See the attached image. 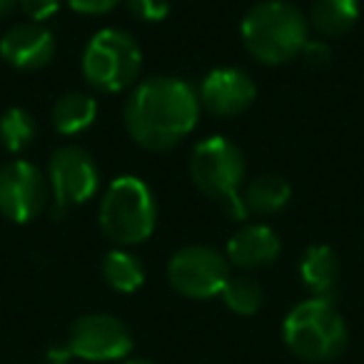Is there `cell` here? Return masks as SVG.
<instances>
[{"label": "cell", "instance_id": "d6986e66", "mask_svg": "<svg viewBox=\"0 0 364 364\" xmlns=\"http://www.w3.org/2000/svg\"><path fill=\"white\" fill-rule=\"evenodd\" d=\"M223 302L230 312L240 314V317H252L262 309L264 304V289L250 274H237V277H230L228 284L223 289Z\"/></svg>", "mask_w": 364, "mask_h": 364}, {"label": "cell", "instance_id": "5bb4252c", "mask_svg": "<svg viewBox=\"0 0 364 364\" xmlns=\"http://www.w3.org/2000/svg\"><path fill=\"white\" fill-rule=\"evenodd\" d=\"M299 279L317 299H332L339 279V259L329 245H312L299 259Z\"/></svg>", "mask_w": 364, "mask_h": 364}, {"label": "cell", "instance_id": "484cf974", "mask_svg": "<svg viewBox=\"0 0 364 364\" xmlns=\"http://www.w3.org/2000/svg\"><path fill=\"white\" fill-rule=\"evenodd\" d=\"M16 8H18V0H0V18L11 16Z\"/></svg>", "mask_w": 364, "mask_h": 364}, {"label": "cell", "instance_id": "cb8c5ba5", "mask_svg": "<svg viewBox=\"0 0 364 364\" xmlns=\"http://www.w3.org/2000/svg\"><path fill=\"white\" fill-rule=\"evenodd\" d=\"M120 3L122 0H68V6L82 16H105V13L115 11Z\"/></svg>", "mask_w": 364, "mask_h": 364}, {"label": "cell", "instance_id": "30bf717a", "mask_svg": "<svg viewBox=\"0 0 364 364\" xmlns=\"http://www.w3.org/2000/svg\"><path fill=\"white\" fill-rule=\"evenodd\" d=\"M50 200L48 175L28 160H11L0 167V213L11 223H33Z\"/></svg>", "mask_w": 364, "mask_h": 364}, {"label": "cell", "instance_id": "e0dca14e", "mask_svg": "<svg viewBox=\"0 0 364 364\" xmlns=\"http://www.w3.org/2000/svg\"><path fill=\"white\" fill-rule=\"evenodd\" d=\"M359 21L357 0H314L309 11V26L324 38H339Z\"/></svg>", "mask_w": 364, "mask_h": 364}, {"label": "cell", "instance_id": "7a4b0ae2", "mask_svg": "<svg viewBox=\"0 0 364 364\" xmlns=\"http://www.w3.org/2000/svg\"><path fill=\"white\" fill-rule=\"evenodd\" d=\"M309 23L287 0H264L245 16L240 26L242 46L264 65H282L302 53Z\"/></svg>", "mask_w": 364, "mask_h": 364}, {"label": "cell", "instance_id": "44dd1931", "mask_svg": "<svg viewBox=\"0 0 364 364\" xmlns=\"http://www.w3.org/2000/svg\"><path fill=\"white\" fill-rule=\"evenodd\" d=\"M127 11L142 23H162L170 16V0H125Z\"/></svg>", "mask_w": 364, "mask_h": 364}, {"label": "cell", "instance_id": "d4e9b609", "mask_svg": "<svg viewBox=\"0 0 364 364\" xmlns=\"http://www.w3.org/2000/svg\"><path fill=\"white\" fill-rule=\"evenodd\" d=\"M73 359V352L68 349V344H53L46 352V362L48 364H68Z\"/></svg>", "mask_w": 364, "mask_h": 364}, {"label": "cell", "instance_id": "3957f363", "mask_svg": "<svg viewBox=\"0 0 364 364\" xmlns=\"http://www.w3.org/2000/svg\"><path fill=\"white\" fill-rule=\"evenodd\" d=\"M282 339L297 359L322 364L342 357L349 344V329L332 299L309 297L289 309L282 322Z\"/></svg>", "mask_w": 364, "mask_h": 364}, {"label": "cell", "instance_id": "7c38bea8", "mask_svg": "<svg viewBox=\"0 0 364 364\" xmlns=\"http://www.w3.org/2000/svg\"><path fill=\"white\" fill-rule=\"evenodd\" d=\"M58 43L43 23L28 21L13 26L0 38V58L16 70H41L55 58Z\"/></svg>", "mask_w": 364, "mask_h": 364}, {"label": "cell", "instance_id": "7402d4cb", "mask_svg": "<svg viewBox=\"0 0 364 364\" xmlns=\"http://www.w3.org/2000/svg\"><path fill=\"white\" fill-rule=\"evenodd\" d=\"M18 6L23 8L31 21L36 23H46L48 18H53L60 8V0H18Z\"/></svg>", "mask_w": 364, "mask_h": 364}, {"label": "cell", "instance_id": "9a60e30c", "mask_svg": "<svg viewBox=\"0 0 364 364\" xmlns=\"http://www.w3.org/2000/svg\"><path fill=\"white\" fill-rule=\"evenodd\" d=\"M289 200H292V188L279 175L255 177L247 188H245L242 195V205L247 210V215H262V218L282 213L289 205Z\"/></svg>", "mask_w": 364, "mask_h": 364}, {"label": "cell", "instance_id": "5b68a950", "mask_svg": "<svg viewBox=\"0 0 364 364\" xmlns=\"http://www.w3.org/2000/svg\"><path fill=\"white\" fill-rule=\"evenodd\" d=\"M190 177L200 193L225 203L235 220L247 215L240 198V185L245 180V155L232 140L213 135L198 142L190 157Z\"/></svg>", "mask_w": 364, "mask_h": 364}, {"label": "cell", "instance_id": "ffe728a7", "mask_svg": "<svg viewBox=\"0 0 364 364\" xmlns=\"http://www.w3.org/2000/svg\"><path fill=\"white\" fill-rule=\"evenodd\" d=\"M38 137V122L23 107H11L0 115V142L6 145L8 152L21 155L36 142Z\"/></svg>", "mask_w": 364, "mask_h": 364}, {"label": "cell", "instance_id": "4316f807", "mask_svg": "<svg viewBox=\"0 0 364 364\" xmlns=\"http://www.w3.org/2000/svg\"><path fill=\"white\" fill-rule=\"evenodd\" d=\"M122 364H155L150 359H130V362H122Z\"/></svg>", "mask_w": 364, "mask_h": 364}, {"label": "cell", "instance_id": "2e32d148", "mask_svg": "<svg viewBox=\"0 0 364 364\" xmlns=\"http://www.w3.org/2000/svg\"><path fill=\"white\" fill-rule=\"evenodd\" d=\"M97 117V100L87 92H65L53 105V127L60 135H77L87 130Z\"/></svg>", "mask_w": 364, "mask_h": 364}, {"label": "cell", "instance_id": "603a6c76", "mask_svg": "<svg viewBox=\"0 0 364 364\" xmlns=\"http://www.w3.org/2000/svg\"><path fill=\"white\" fill-rule=\"evenodd\" d=\"M299 55L312 68H327L329 63H332V50H329V46L322 41H307Z\"/></svg>", "mask_w": 364, "mask_h": 364}, {"label": "cell", "instance_id": "4fadbf2b", "mask_svg": "<svg viewBox=\"0 0 364 364\" xmlns=\"http://www.w3.org/2000/svg\"><path fill=\"white\" fill-rule=\"evenodd\" d=\"M282 240L269 225H247L228 242V262L240 269H262L277 262Z\"/></svg>", "mask_w": 364, "mask_h": 364}, {"label": "cell", "instance_id": "ba28073f", "mask_svg": "<svg viewBox=\"0 0 364 364\" xmlns=\"http://www.w3.org/2000/svg\"><path fill=\"white\" fill-rule=\"evenodd\" d=\"M230 262L220 250L208 245H188L167 262V279L177 294L188 299L220 297L228 284Z\"/></svg>", "mask_w": 364, "mask_h": 364}, {"label": "cell", "instance_id": "52a82bcc", "mask_svg": "<svg viewBox=\"0 0 364 364\" xmlns=\"http://www.w3.org/2000/svg\"><path fill=\"white\" fill-rule=\"evenodd\" d=\"M48 185L53 198V220L65 218L68 208L87 203L100 190L95 157L77 145H63L48 162Z\"/></svg>", "mask_w": 364, "mask_h": 364}, {"label": "cell", "instance_id": "277c9868", "mask_svg": "<svg viewBox=\"0 0 364 364\" xmlns=\"http://www.w3.org/2000/svg\"><path fill=\"white\" fill-rule=\"evenodd\" d=\"M157 203L147 182L122 175L107 185L100 203V230L117 247L140 245L155 232Z\"/></svg>", "mask_w": 364, "mask_h": 364}, {"label": "cell", "instance_id": "ac0fdd59", "mask_svg": "<svg viewBox=\"0 0 364 364\" xmlns=\"http://www.w3.org/2000/svg\"><path fill=\"white\" fill-rule=\"evenodd\" d=\"M102 279H105L115 292L132 294L145 282V264L140 262L137 255L127 252L125 247L110 250V252L102 257Z\"/></svg>", "mask_w": 364, "mask_h": 364}, {"label": "cell", "instance_id": "8fae6325", "mask_svg": "<svg viewBox=\"0 0 364 364\" xmlns=\"http://www.w3.org/2000/svg\"><path fill=\"white\" fill-rule=\"evenodd\" d=\"M200 105L218 117H237L257 97L255 80L240 68H215L200 85Z\"/></svg>", "mask_w": 364, "mask_h": 364}, {"label": "cell", "instance_id": "6da1fadb", "mask_svg": "<svg viewBox=\"0 0 364 364\" xmlns=\"http://www.w3.org/2000/svg\"><path fill=\"white\" fill-rule=\"evenodd\" d=\"M200 97L190 82L175 75H155L137 82L122 107V122L132 142L150 152L180 145L195 130Z\"/></svg>", "mask_w": 364, "mask_h": 364}, {"label": "cell", "instance_id": "8992f818", "mask_svg": "<svg viewBox=\"0 0 364 364\" xmlns=\"http://www.w3.org/2000/svg\"><path fill=\"white\" fill-rule=\"evenodd\" d=\"M142 70V50L130 33L102 28L87 41L82 75L97 92H120L135 85Z\"/></svg>", "mask_w": 364, "mask_h": 364}, {"label": "cell", "instance_id": "9c48e42d", "mask_svg": "<svg viewBox=\"0 0 364 364\" xmlns=\"http://www.w3.org/2000/svg\"><path fill=\"white\" fill-rule=\"evenodd\" d=\"M73 357L87 362H120L132 352V332L122 319L112 314H82L68 329L65 339Z\"/></svg>", "mask_w": 364, "mask_h": 364}]
</instances>
